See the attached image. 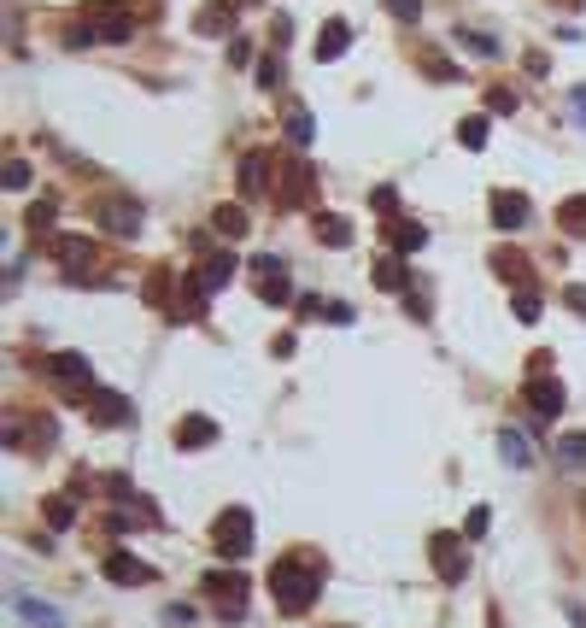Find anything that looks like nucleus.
I'll return each instance as SVG.
<instances>
[{"label":"nucleus","instance_id":"14","mask_svg":"<svg viewBox=\"0 0 586 628\" xmlns=\"http://www.w3.org/2000/svg\"><path fill=\"white\" fill-rule=\"evenodd\" d=\"M53 258H59V265H71V270H82V265H94V241H82V236H53Z\"/></svg>","mask_w":586,"mask_h":628},{"label":"nucleus","instance_id":"4","mask_svg":"<svg viewBox=\"0 0 586 628\" xmlns=\"http://www.w3.org/2000/svg\"><path fill=\"white\" fill-rule=\"evenodd\" d=\"M217 552H223L229 564L253 552V511H241V505H235V511L217 517Z\"/></svg>","mask_w":586,"mask_h":628},{"label":"nucleus","instance_id":"21","mask_svg":"<svg viewBox=\"0 0 586 628\" xmlns=\"http://www.w3.org/2000/svg\"><path fill=\"white\" fill-rule=\"evenodd\" d=\"M498 452H504V464H516V470H522V464H533L528 459V440H522L516 429H498Z\"/></svg>","mask_w":586,"mask_h":628},{"label":"nucleus","instance_id":"19","mask_svg":"<svg viewBox=\"0 0 586 628\" xmlns=\"http://www.w3.org/2000/svg\"><path fill=\"white\" fill-rule=\"evenodd\" d=\"M557 464H563V470H586V435L581 429H569V435L557 440Z\"/></svg>","mask_w":586,"mask_h":628},{"label":"nucleus","instance_id":"37","mask_svg":"<svg viewBox=\"0 0 586 628\" xmlns=\"http://www.w3.org/2000/svg\"><path fill=\"white\" fill-rule=\"evenodd\" d=\"M487 628H504V623H498V617H487Z\"/></svg>","mask_w":586,"mask_h":628},{"label":"nucleus","instance_id":"2","mask_svg":"<svg viewBox=\"0 0 586 628\" xmlns=\"http://www.w3.org/2000/svg\"><path fill=\"white\" fill-rule=\"evenodd\" d=\"M135 35V12L123 0H100V6H82L71 42H130Z\"/></svg>","mask_w":586,"mask_h":628},{"label":"nucleus","instance_id":"9","mask_svg":"<svg viewBox=\"0 0 586 628\" xmlns=\"http://www.w3.org/2000/svg\"><path fill=\"white\" fill-rule=\"evenodd\" d=\"M100 570H106V582H118V587H147L153 582V564H141V558H130V552H106V564H100Z\"/></svg>","mask_w":586,"mask_h":628},{"label":"nucleus","instance_id":"20","mask_svg":"<svg viewBox=\"0 0 586 628\" xmlns=\"http://www.w3.org/2000/svg\"><path fill=\"white\" fill-rule=\"evenodd\" d=\"M557 224H563L569 236H586V194H575V200L557 206Z\"/></svg>","mask_w":586,"mask_h":628},{"label":"nucleus","instance_id":"18","mask_svg":"<svg viewBox=\"0 0 586 628\" xmlns=\"http://www.w3.org/2000/svg\"><path fill=\"white\" fill-rule=\"evenodd\" d=\"M376 288H388V294H410L405 258H376Z\"/></svg>","mask_w":586,"mask_h":628},{"label":"nucleus","instance_id":"17","mask_svg":"<svg viewBox=\"0 0 586 628\" xmlns=\"http://www.w3.org/2000/svg\"><path fill=\"white\" fill-rule=\"evenodd\" d=\"M317 241L322 247H352V224H346L341 212H322L317 217Z\"/></svg>","mask_w":586,"mask_h":628},{"label":"nucleus","instance_id":"23","mask_svg":"<svg viewBox=\"0 0 586 628\" xmlns=\"http://www.w3.org/2000/svg\"><path fill=\"white\" fill-rule=\"evenodd\" d=\"M457 47H464V53H481V59H498V42L487 30H457Z\"/></svg>","mask_w":586,"mask_h":628},{"label":"nucleus","instance_id":"35","mask_svg":"<svg viewBox=\"0 0 586 628\" xmlns=\"http://www.w3.org/2000/svg\"><path fill=\"white\" fill-rule=\"evenodd\" d=\"M563 300L575 305V312H586V288H563Z\"/></svg>","mask_w":586,"mask_h":628},{"label":"nucleus","instance_id":"25","mask_svg":"<svg viewBox=\"0 0 586 628\" xmlns=\"http://www.w3.org/2000/svg\"><path fill=\"white\" fill-rule=\"evenodd\" d=\"M211 224H217V236H235V241L246 236V212H241V206H217V217H211Z\"/></svg>","mask_w":586,"mask_h":628},{"label":"nucleus","instance_id":"22","mask_svg":"<svg viewBox=\"0 0 586 628\" xmlns=\"http://www.w3.org/2000/svg\"><path fill=\"white\" fill-rule=\"evenodd\" d=\"M393 247L399 253H422V247H428V229H422V224H393Z\"/></svg>","mask_w":586,"mask_h":628},{"label":"nucleus","instance_id":"6","mask_svg":"<svg viewBox=\"0 0 586 628\" xmlns=\"http://www.w3.org/2000/svg\"><path fill=\"white\" fill-rule=\"evenodd\" d=\"M487 212H493V229H522L533 217V206H528V194H516V188H493V200H487Z\"/></svg>","mask_w":586,"mask_h":628},{"label":"nucleus","instance_id":"8","mask_svg":"<svg viewBox=\"0 0 586 628\" xmlns=\"http://www.w3.org/2000/svg\"><path fill=\"white\" fill-rule=\"evenodd\" d=\"M100 224H106L111 236H123V241H130V236H141L147 212H141L135 200H100Z\"/></svg>","mask_w":586,"mask_h":628},{"label":"nucleus","instance_id":"10","mask_svg":"<svg viewBox=\"0 0 586 628\" xmlns=\"http://www.w3.org/2000/svg\"><path fill=\"white\" fill-rule=\"evenodd\" d=\"M53 382H65V388H94V371H89V359L82 353H47V364H42Z\"/></svg>","mask_w":586,"mask_h":628},{"label":"nucleus","instance_id":"29","mask_svg":"<svg viewBox=\"0 0 586 628\" xmlns=\"http://www.w3.org/2000/svg\"><path fill=\"white\" fill-rule=\"evenodd\" d=\"M487 523H493V517H487V511L476 505V511L464 517V540H481V535H487Z\"/></svg>","mask_w":586,"mask_h":628},{"label":"nucleus","instance_id":"3","mask_svg":"<svg viewBox=\"0 0 586 628\" xmlns=\"http://www.w3.org/2000/svg\"><path fill=\"white\" fill-rule=\"evenodd\" d=\"M522 400H528V411L540 417V423H552V417H563L569 393H563V382H557V376H528V382H522Z\"/></svg>","mask_w":586,"mask_h":628},{"label":"nucleus","instance_id":"36","mask_svg":"<svg viewBox=\"0 0 586 628\" xmlns=\"http://www.w3.org/2000/svg\"><path fill=\"white\" fill-rule=\"evenodd\" d=\"M569 101H575V112L586 118V89H575V94H569Z\"/></svg>","mask_w":586,"mask_h":628},{"label":"nucleus","instance_id":"13","mask_svg":"<svg viewBox=\"0 0 586 628\" xmlns=\"http://www.w3.org/2000/svg\"><path fill=\"white\" fill-rule=\"evenodd\" d=\"M346 47H352V24H346V18H334V24H322V30H317V59H322V65L341 59Z\"/></svg>","mask_w":586,"mask_h":628},{"label":"nucleus","instance_id":"11","mask_svg":"<svg viewBox=\"0 0 586 628\" xmlns=\"http://www.w3.org/2000/svg\"><path fill=\"white\" fill-rule=\"evenodd\" d=\"M253 270H258V300H264V305H282V300H288V270H282L276 265V258H253Z\"/></svg>","mask_w":586,"mask_h":628},{"label":"nucleus","instance_id":"27","mask_svg":"<svg viewBox=\"0 0 586 628\" xmlns=\"http://www.w3.org/2000/svg\"><path fill=\"white\" fill-rule=\"evenodd\" d=\"M288 135H293V147H305L311 135H317V130H311V112H305V106H293V118H288Z\"/></svg>","mask_w":586,"mask_h":628},{"label":"nucleus","instance_id":"1","mask_svg":"<svg viewBox=\"0 0 586 628\" xmlns=\"http://www.w3.org/2000/svg\"><path fill=\"white\" fill-rule=\"evenodd\" d=\"M270 594H276L282 617H305L322 594V564L311 552H282V564L270 570Z\"/></svg>","mask_w":586,"mask_h":628},{"label":"nucleus","instance_id":"30","mask_svg":"<svg viewBox=\"0 0 586 628\" xmlns=\"http://www.w3.org/2000/svg\"><path fill=\"white\" fill-rule=\"evenodd\" d=\"M241 170H246V188H253V194L264 188V177H258V170H264V153H246V165H241Z\"/></svg>","mask_w":586,"mask_h":628},{"label":"nucleus","instance_id":"33","mask_svg":"<svg viewBox=\"0 0 586 628\" xmlns=\"http://www.w3.org/2000/svg\"><path fill=\"white\" fill-rule=\"evenodd\" d=\"M30 224H35V229H47V224H53V200H42V206H30Z\"/></svg>","mask_w":586,"mask_h":628},{"label":"nucleus","instance_id":"12","mask_svg":"<svg viewBox=\"0 0 586 628\" xmlns=\"http://www.w3.org/2000/svg\"><path fill=\"white\" fill-rule=\"evenodd\" d=\"M89 417H94V423H111V429H130V400H123V393L94 388L89 393Z\"/></svg>","mask_w":586,"mask_h":628},{"label":"nucleus","instance_id":"32","mask_svg":"<svg viewBox=\"0 0 586 628\" xmlns=\"http://www.w3.org/2000/svg\"><path fill=\"white\" fill-rule=\"evenodd\" d=\"M487 106H493V112H516V94H510V89H493Z\"/></svg>","mask_w":586,"mask_h":628},{"label":"nucleus","instance_id":"28","mask_svg":"<svg viewBox=\"0 0 586 628\" xmlns=\"http://www.w3.org/2000/svg\"><path fill=\"white\" fill-rule=\"evenodd\" d=\"M0 182H6L12 194H24V188H30V165H24V159H6V177H0Z\"/></svg>","mask_w":586,"mask_h":628},{"label":"nucleus","instance_id":"15","mask_svg":"<svg viewBox=\"0 0 586 628\" xmlns=\"http://www.w3.org/2000/svg\"><path fill=\"white\" fill-rule=\"evenodd\" d=\"M217 440V423L211 417H182L177 423V447H211Z\"/></svg>","mask_w":586,"mask_h":628},{"label":"nucleus","instance_id":"5","mask_svg":"<svg viewBox=\"0 0 586 628\" xmlns=\"http://www.w3.org/2000/svg\"><path fill=\"white\" fill-rule=\"evenodd\" d=\"M206 594H217V611H223V617H229V623H241V611H246V575L241 570H211L206 575Z\"/></svg>","mask_w":586,"mask_h":628},{"label":"nucleus","instance_id":"31","mask_svg":"<svg viewBox=\"0 0 586 628\" xmlns=\"http://www.w3.org/2000/svg\"><path fill=\"white\" fill-rule=\"evenodd\" d=\"M199 24H206V30H223V24H229V6H206V12H199Z\"/></svg>","mask_w":586,"mask_h":628},{"label":"nucleus","instance_id":"26","mask_svg":"<svg viewBox=\"0 0 586 628\" xmlns=\"http://www.w3.org/2000/svg\"><path fill=\"white\" fill-rule=\"evenodd\" d=\"M487 118H464V124H457V141H464L469 147V153H481V147H487Z\"/></svg>","mask_w":586,"mask_h":628},{"label":"nucleus","instance_id":"24","mask_svg":"<svg viewBox=\"0 0 586 628\" xmlns=\"http://www.w3.org/2000/svg\"><path fill=\"white\" fill-rule=\"evenodd\" d=\"M510 312H516V324H540V294L516 288V294H510Z\"/></svg>","mask_w":586,"mask_h":628},{"label":"nucleus","instance_id":"34","mask_svg":"<svg viewBox=\"0 0 586 628\" xmlns=\"http://www.w3.org/2000/svg\"><path fill=\"white\" fill-rule=\"evenodd\" d=\"M388 6L399 12V18H417V12H422V0H388Z\"/></svg>","mask_w":586,"mask_h":628},{"label":"nucleus","instance_id":"16","mask_svg":"<svg viewBox=\"0 0 586 628\" xmlns=\"http://www.w3.org/2000/svg\"><path fill=\"white\" fill-rule=\"evenodd\" d=\"M12 611H18L30 628H65V617H59L53 605H42V599H12Z\"/></svg>","mask_w":586,"mask_h":628},{"label":"nucleus","instance_id":"7","mask_svg":"<svg viewBox=\"0 0 586 628\" xmlns=\"http://www.w3.org/2000/svg\"><path fill=\"white\" fill-rule=\"evenodd\" d=\"M434 570H440V582H464L469 575V552H464V535H434Z\"/></svg>","mask_w":586,"mask_h":628}]
</instances>
